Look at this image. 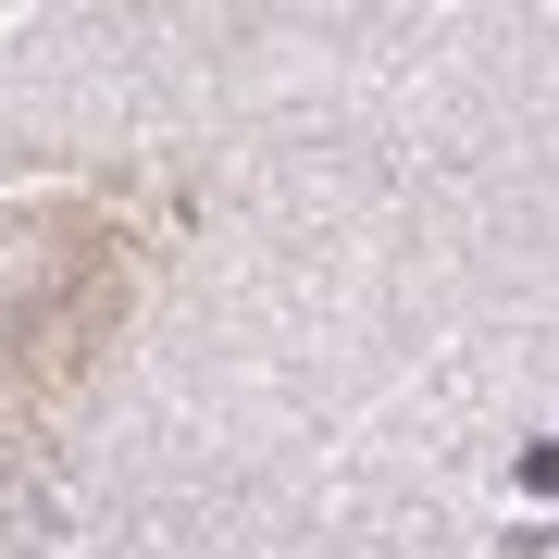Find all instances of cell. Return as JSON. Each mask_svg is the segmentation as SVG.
<instances>
[{
	"instance_id": "6da1fadb",
	"label": "cell",
	"mask_w": 559,
	"mask_h": 559,
	"mask_svg": "<svg viewBox=\"0 0 559 559\" xmlns=\"http://www.w3.org/2000/svg\"><path fill=\"white\" fill-rule=\"evenodd\" d=\"M124 311H138V224L112 200H0V436H38L100 373Z\"/></svg>"
}]
</instances>
